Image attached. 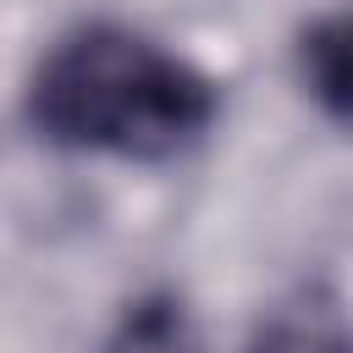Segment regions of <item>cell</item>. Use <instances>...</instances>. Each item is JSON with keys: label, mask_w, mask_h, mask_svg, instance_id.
<instances>
[{"label": "cell", "mask_w": 353, "mask_h": 353, "mask_svg": "<svg viewBox=\"0 0 353 353\" xmlns=\"http://www.w3.org/2000/svg\"><path fill=\"white\" fill-rule=\"evenodd\" d=\"M215 121V83L121 22L66 33L28 83V127L77 154L171 160Z\"/></svg>", "instance_id": "obj_1"}, {"label": "cell", "mask_w": 353, "mask_h": 353, "mask_svg": "<svg viewBox=\"0 0 353 353\" xmlns=\"http://www.w3.org/2000/svg\"><path fill=\"white\" fill-rule=\"evenodd\" d=\"M243 353H347L342 298L331 287H298L292 298L259 314Z\"/></svg>", "instance_id": "obj_2"}, {"label": "cell", "mask_w": 353, "mask_h": 353, "mask_svg": "<svg viewBox=\"0 0 353 353\" xmlns=\"http://www.w3.org/2000/svg\"><path fill=\"white\" fill-rule=\"evenodd\" d=\"M99 353H204V347H199L188 303L176 292L154 287V292L132 298L116 314V325H110V336H105Z\"/></svg>", "instance_id": "obj_3"}, {"label": "cell", "mask_w": 353, "mask_h": 353, "mask_svg": "<svg viewBox=\"0 0 353 353\" xmlns=\"http://www.w3.org/2000/svg\"><path fill=\"white\" fill-rule=\"evenodd\" d=\"M298 77L303 88L320 99V110L331 121L347 116V28L342 17H314L303 33H298Z\"/></svg>", "instance_id": "obj_4"}]
</instances>
